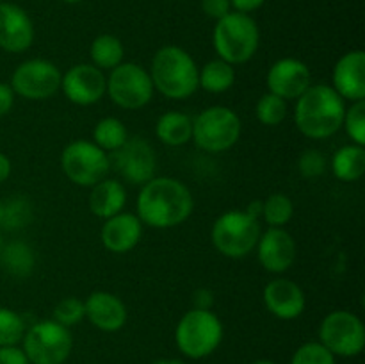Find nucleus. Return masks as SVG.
<instances>
[{
	"label": "nucleus",
	"mask_w": 365,
	"mask_h": 364,
	"mask_svg": "<svg viewBox=\"0 0 365 364\" xmlns=\"http://www.w3.org/2000/svg\"><path fill=\"white\" fill-rule=\"evenodd\" d=\"M195 209V198L184 182L173 177H153L141 186L138 218L152 228H173L184 223Z\"/></svg>",
	"instance_id": "f257e3e1"
},
{
	"label": "nucleus",
	"mask_w": 365,
	"mask_h": 364,
	"mask_svg": "<svg viewBox=\"0 0 365 364\" xmlns=\"http://www.w3.org/2000/svg\"><path fill=\"white\" fill-rule=\"evenodd\" d=\"M344 98L328 84H310L296 98L294 121L298 131L310 139H327L337 134L344 120Z\"/></svg>",
	"instance_id": "f03ea898"
},
{
	"label": "nucleus",
	"mask_w": 365,
	"mask_h": 364,
	"mask_svg": "<svg viewBox=\"0 0 365 364\" xmlns=\"http://www.w3.org/2000/svg\"><path fill=\"white\" fill-rule=\"evenodd\" d=\"M198 64L187 50L166 45L155 52L150 68L153 89L171 100H185L195 95L198 86Z\"/></svg>",
	"instance_id": "7ed1b4c3"
},
{
	"label": "nucleus",
	"mask_w": 365,
	"mask_h": 364,
	"mask_svg": "<svg viewBox=\"0 0 365 364\" xmlns=\"http://www.w3.org/2000/svg\"><path fill=\"white\" fill-rule=\"evenodd\" d=\"M217 57L230 64H245L257 54L260 32L250 14L230 11L216 21L212 34Z\"/></svg>",
	"instance_id": "20e7f679"
},
{
	"label": "nucleus",
	"mask_w": 365,
	"mask_h": 364,
	"mask_svg": "<svg viewBox=\"0 0 365 364\" xmlns=\"http://www.w3.org/2000/svg\"><path fill=\"white\" fill-rule=\"evenodd\" d=\"M223 323L210 309H191L175 328V343L189 359H203L220 346Z\"/></svg>",
	"instance_id": "39448f33"
},
{
	"label": "nucleus",
	"mask_w": 365,
	"mask_h": 364,
	"mask_svg": "<svg viewBox=\"0 0 365 364\" xmlns=\"http://www.w3.org/2000/svg\"><path fill=\"white\" fill-rule=\"evenodd\" d=\"M260 220L248 211H227L212 225L214 246L230 259H242L257 246L260 238Z\"/></svg>",
	"instance_id": "423d86ee"
},
{
	"label": "nucleus",
	"mask_w": 365,
	"mask_h": 364,
	"mask_svg": "<svg viewBox=\"0 0 365 364\" xmlns=\"http://www.w3.org/2000/svg\"><path fill=\"white\" fill-rule=\"evenodd\" d=\"M241 118L225 106L207 107L192 120V139L209 153L230 150L241 138Z\"/></svg>",
	"instance_id": "0eeeda50"
},
{
	"label": "nucleus",
	"mask_w": 365,
	"mask_h": 364,
	"mask_svg": "<svg viewBox=\"0 0 365 364\" xmlns=\"http://www.w3.org/2000/svg\"><path fill=\"white\" fill-rule=\"evenodd\" d=\"M24 353L31 364H63L71 353L70 328L56 320H41L24 334Z\"/></svg>",
	"instance_id": "6e6552de"
},
{
	"label": "nucleus",
	"mask_w": 365,
	"mask_h": 364,
	"mask_svg": "<svg viewBox=\"0 0 365 364\" xmlns=\"http://www.w3.org/2000/svg\"><path fill=\"white\" fill-rule=\"evenodd\" d=\"M61 168L73 184L93 188L109 173L110 159L107 152L88 139H75L61 153Z\"/></svg>",
	"instance_id": "1a4fd4ad"
},
{
	"label": "nucleus",
	"mask_w": 365,
	"mask_h": 364,
	"mask_svg": "<svg viewBox=\"0 0 365 364\" xmlns=\"http://www.w3.org/2000/svg\"><path fill=\"white\" fill-rule=\"evenodd\" d=\"M153 82L141 64L121 63L107 77V93L121 109L138 111L153 98Z\"/></svg>",
	"instance_id": "9d476101"
},
{
	"label": "nucleus",
	"mask_w": 365,
	"mask_h": 364,
	"mask_svg": "<svg viewBox=\"0 0 365 364\" xmlns=\"http://www.w3.org/2000/svg\"><path fill=\"white\" fill-rule=\"evenodd\" d=\"M319 343L334 355H359L365 346L362 320L349 310H334L321 321Z\"/></svg>",
	"instance_id": "9b49d317"
},
{
	"label": "nucleus",
	"mask_w": 365,
	"mask_h": 364,
	"mask_svg": "<svg viewBox=\"0 0 365 364\" xmlns=\"http://www.w3.org/2000/svg\"><path fill=\"white\" fill-rule=\"evenodd\" d=\"M63 74L46 59H29L16 66L11 77L14 95L27 100H46L61 89Z\"/></svg>",
	"instance_id": "f8f14e48"
},
{
	"label": "nucleus",
	"mask_w": 365,
	"mask_h": 364,
	"mask_svg": "<svg viewBox=\"0 0 365 364\" xmlns=\"http://www.w3.org/2000/svg\"><path fill=\"white\" fill-rule=\"evenodd\" d=\"M113 163L118 173L134 186H143L155 177V152L143 138H128L121 148L113 152Z\"/></svg>",
	"instance_id": "ddd939ff"
},
{
	"label": "nucleus",
	"mask_w": 365,
	"mask_h": 364,
	"mask_svg": "<svg viewBox=\"0 0 365 364\" xmlns=\"http://www.w3.org/2000/svg\"><path fill=\"white\" fill-rule=\"evenodd\" d=\"M61 89L75 106H93L106 96L107 77L95 64H73L61 77Z\"/></svg>",
	"instance_id": "4468645a"
},
{
	"label": "nucleus",
	"mask_w": 365,
	"mask_h": 364,
	"mask_svg": "<svg viewBox=\"0 0 365 364\" xmlns=\"http://www.w3.org/2000/svg\"><path fill=\"white\" fill-rule=\"evenodd\" d=\"M266 82L269 93L289 102L302 96L309 89V86L312 84V74L303 61L294 57H282L271 64Z\"/></svg>",
	"instance_id": "2eb2a0df"
},
{
	"label": "nucleus",
	"mask_w": 365,
	"mask_h": 364,
	"mask_svg": "<svg viewBox=\"0 0 365 364\" xmlns=\"http://www.w3.org/2000/svg\"><path fill=\"white\" fill-rule=\"evenodd\" d=\"M257 259L269 273H285L296 261V241L284 227H269L260 232Z\"/></svg>",
	"instance_id": "dca6fc26"
},
{
	"label": "nucleus",
	"mask_w": 365,
	"mask_h": 364,
	"mask_svg": "<svg viewBox=\"0 0 365 364\" xmlns=\"http://www.w3.org/2000/svg\"><path fill=\"white\" fill-rule=\"evenodd\" d=\"M34 41V24L27 11L11 2H0V49L20 54Z\"/></svg>",
	"instance_id": "f3484780"
},
{
	"label": "nucleus",
	"mask_w": 365,
	"mask_h": 364,
	"mask_svg": "<svg viewBox=\"0 0 365 364\" xmlns=\"http://www.w3.org/2000/svg\"><path fill=\"white\" fill-rule=\"evenodd\" d=\"M331 88L344 100L362 102L365 100V54L364 50L346 52L335 63L331 74Z\"/></svg>",
	"instance_id": "a211bd4d"
},
{
	"label": "nucleus",
	"mask_w": 365,
	"mask_h": 364,
	"mask_svg": "<svg viewBox=\"0 0 365 364\" xmlns=\"http://www.w3.org/2000/svg\"><path fill=\"white\" fill-rule=\"evenodd\" d=\"M264 303L273 316L280 320H296L303 314L307 298L303 289L291 278H273L264 288Z\"/></svg>",
	"instance_id": "6ab92c4d"
},
{
	"label": "nucleus",
	"mask_w": 365,
	"mask_h": 364,
	"mask_svg": "<svg viewBox=\"0 0 365 364\" xmlns=\"http://www.w3.org/2000/svg\"><path fill=\"white\" fill-rule=\"evenodd\" d=\"M141 220L134 213H118L107 218L100 231V239L106 250L113 253H127L138 246L143 236Z\"/></svg>",
	"instance_id": "aec40b11"
},
{
	"label": "nucleus",
	"mask_w": 365,
	"mask_h": 364,
	"mask_svg": "<svg viewBox=\"0 0 365 364\" xmlns=\"http://www.w3.org/2000/svg\"><path fill=\"white\" fill-rule=\"evenodd\" d=\"M86 318L103 332H116L127 323V307L120 296L109 291H95L84 302Z\"/></svg>",
	"instance_id": "412c9836"
},
{
	"label": "nucleus",
	"mask_w": 365,
	"mask_h": 364,
	"mask_svg": "<svg viewBox=\"0 0 365 364\" xmlns=\"http://www.w3.org/2000/svg\"><path fill=\"white\" fill-rule=\"evenodd\" d=\"M125 203H127V189L114 178L106 177L103 181L96 182L89 193V211L102 220L121 213Z\"/></svg>",
	"instance_id": "4be33fe9"
},
{
	"label": "nucleus",
	"mask_w": 365,
	"mask_h": 364,
	"mask_svg": "<svg viewBox=\"0 0 365 364\" xmlns=\"http://www.w3.org/2000/svg\"><path fill=\"white\" fill-rule=\"evenodd\" d=\"M155 134L168 146L185 145L192 139V118L180 111H168L157 120Z\"/></svg>",
	"instance_id": "5701e85b"
},
{
	"label": "nucleus",
	"mask_w": 365,
	"mask_h": 364,
	"mask_svg": "<svg viewBox=\"0 0 365 364\" xmlns=\"http://www.w3.org/2000/svg\"><path fill=\"white\" fill-rule=\"evenodd\" d=\"M335 177L342 182H356L365 173V146L346 145L334 153L330 163Z\"/></svg>",
	"instance_id": "b1692460"
},
{
	"label": "nucleus",
	"mask_w": 365,
	"mask_h": 364,
	"mask_svg": "<svg viewBox=\"0 0 365 364\" xmlns=\"http://www.w3.org/2000/svg\"><path fill=\"white\" fill-rule=\"evenodd\" d=\"M235 84L234 64L223 59H212L198 70V86L209 93H225Z\"/></svg>",
	"instance_id": "393cba45"
},
{
	"label": "nucleus",
	"mask_w": 365,
	"mask_h": 364,
	"mask_svg": "<svg viewBox=\"0 0 365 364\" xmlns=\"http://www.w3.org/2000/svg\"><path fill=\"white\" fill-rule=\"evenodd\" d=\"M125 49L123 43L114 34H100L93 39L89 46V57L91 64H95L100 70H113L118 64L123 63Z\"/></svg>",
	"instance_id": "a878e982"
},
{
	"label": "nucleus",
	"mask_w": 365,
	"mask_h": 364,
	"mask_svg": "<svg viewBox=\"0 0 365 364\" xmlns=\"http://www.w3.org/2000/svg\"><path fill=\"white\" fill-rule=\"evenodd\" d=\"M128 139V131L123 121L114 116L102 118L93 128V143L103 152H116Z\"/></svg>",
	"instance_id": "bb28decb"
},
{
	"label": "nucleus",
	"mask_w": 365,
	"mask_h": 364,
	"mask_svg": "<svg viewBox=\"0 0 365 364\" xmlns=\"http://www.w3.org/2000/svg\"><path fill=\"white\" fill-rule=\"evenodd\" d=\"M0 263L7 273L14 277H27L34 268V252L25 243L13 241L0 250Z\"/></svg>",
	"instance_id": "cd10ccee"
},
{
	"label": "nucleus",
	"mask_w": 365,
	"mask_h": 364,
	"mask_svg": "<svg viewBox=\"0 0 365 364\" xmlns=\"http://www.w3.org/2000/svg\"><path fill=\"white\" fill-rule=\"evenodd\" d=\"M294 216V203L285 193H273L262 202V218L269 227H284Z\"/></svg>",
	"instance_id": "c85d7f7f"
},
{
	"label": "nucleus",
	"mask_w": 365,
	"mask_h": 364,
	"mask_svg": "<svg viewBox=\"0 0 365 364\" xmlns=\"http://www.w3.org/2000/svg\"><path fill=\"white\" fill-rule=\"evenodd\" d=\"M257 120L267 127H274L280 125L287 116V102L280 96L273 95V93H266L259 98L255 107Z\"/></svg>",
	"instance_id": "c756f323"
},
{
	"label": "nucleus",
	"mask_w": 365,
	"mask_h": 364,
	"mask_svg": "<svg viewBox=\"0 0 365 364\" xmlns=\"http://www.w3.org/2000/svg\"><path fill=\"white\" fill-rule=\"evenodd\" d=\"M25 321L13 309L0 307V348L16 346L24 339Z\"/></svg>",
	"instance_id": "7c9ffc66"
},
{
	"label": "nucleus",
	"mask_w": 365,
	"mask_h": 364,
	"mask_svg": "<svg viewBox=\"0 0 365 364\" xmlns=\"http://www.w3.org/2000/svg\"><path fill=\"white\" fill-rule=\"evenodd\" d=\"M342 127L355 145L365 146V100L351 102V106L346 107Z\"/></svg>",
	"instance_id": "2f4dec72"
},
{
	"label": "nucleus",
	"mask_w": 365,
	"mask_h": 364,
	"mask_svg": "<svg viewBox=\"0 0 365 364\" xmlns=\"http://www.w3.org/2000/svg\"><path fill=\"white\" fill-rule=\"evenodd\" d=\"M84 318H86L84 302L75 298V296H66V298L61 300V302L56 305V309H53V320H56L57 323L64 325L66 328L81 323Z\"/></svg>",
	"instance_id": "473e14b6"
},
{
	"label": "nucleus",
	"mask_w": 365,
	"mask_h": 364,
	"mask_svg": "<svg viewBox=\"0 0 365 364\" xmlns=\"http://www.w3.org/2000/svg\"><path fill=\"white\" fill-rule=\"evenodd\" d=\"M291 364H335V355L319 341H310L296 350Z\"/></svg>",
	"instance_id": "72a5a7b5"
},
{
	"label": "nucleus",
	"mask_w": 365,
	"mask_h": 364,
	"mask_svg": "<svg viewBox=\"0 0 365 364\" xmlns=\"http://www.w3.org/2000/svg\"><path fill=\"white\" fill-rule=\"evenodd\" d=\"M6 203V211H4V221L0 228H20L25 227V223L31 218V207H29L25 198H13Z\"/></svg>",
	"instance_id": "f704fd0d"
},
{
	"label": "nucleus",
	"mask_w": 365,
	"mask_h": 364,
	"mask_svg": "<svg viewBox=\"0 0 365 364\" xmlns=\"http://www.w3.org/2000/svg\"><path fill=\"white\" fill-rule=\"evenodd\" d=\"M298 170L302 177L316 178L327 171V159H324V156L319 150H305L298 159Z\"/></svg>",
	"instance_id": "c9c22d12"
},
{
	"label": "nucleus",
	"mask_w": 365,
	"mask_h": 364,
	"mask_svg": "<svg viewBox=\"0 0 365 364\" xmlns=\"http://www.w3.org/2000/svg\"><path fill=\"white\" fill-rule=\"evenodd\" d=\"M202 11L205 16L212 18V20H220V18L227 16L232 11L230 0H202Z\"/></svg>",
	"instance_id": "e433bc0d"
},
{
	"label": "nucleus",
	"mask_w": 365,
	"mask_h": 364,
	"mask_svg": "<svg viewBox=\"0 0 365 364\" xmlns=\"http://www.w3.org/2000/svg\"><path fill=\"white\" fill-rule=\"evenodd\" d=\"M0 364H31L24 350L18 346H2L0 348Z\"/></svg>",
	"instance_id": "4c0bfd02"
},
{
	"label": "nucleus",
	"mask_w": 365,
	"mask_h": 364,
	"mask_svg": "<svg viewBox=\"0 0 365 364\" xmlns=\"http://www.w3.org/2000/svg\"><path fill=\"white\" fill-rule=\"evenodd\" d=\"M14 91L9 84L6 82H0V118L6 116L11 109H13L14 103Z\"/></svg>",
	"instance_id": "58836bf2"
},
{
	"label": "nucleus",
	"mask_w": 365,
	"mask_h": 364,
	"mask_svg": "<svg viewBox=\"0 0 365 364\" xmlns=\"http://www.w3.org/2000/svg\"><path fill=\"white\" fill-rule=\"evenodd\" d=\"M266 4V0H230L232 9L237 11V13H245L250 14L253 11L260 9V7Z\"/></svg>",
	"instance_id": "ea45409f"
},
{
	"label": "nucleus",
	"mask_w": 365,
	"mask_h": 364,
	"mask_svg": "<svg viewBox=\"0 0 365 364\" xmlns=\"http://www.w3.org/2000/svg\"><path fill=\"white\" fill-rule=\"evenodd\" d=\"M11 175V161L9 157L6 156V153L0 152V184H4V182L9 178Z\"/></svg>",
	"instance_id": "a19ab883"
},
{
	"label": "nucleus",
	"mask_w": 365,
	"mask_h": 364,
	"mask_svg": "<svg viewBox=\"0 0 365 364\" xmlns=\"http://www.w3.org/2000/svg\"><path fill=\"white\" fill-rule=\"evenodd\" d=\"M4 211H6V203L0 200V227H2V221H4Z\"/></svg>",
	"instance_id": "79ce46f5"
},
{
	"label": "nucleus",
	"mask_w": 365,
	"mask_h": 364,
	"mask_svg": "<svg viewBox=\"0 0 365 364\" xmlns=\"http://www.w3.org/2000/svg\"><path fill=\"white\" fill-rule=\"evenodd\" d=\"M253 364H277V363H273V360L262 359V360H257V363H253Z\"/></svg>",
	"instance_id": "37998d69"
},
{
	"label": "nucleus",
	"mask_w": 365,
	"mask_h": 364,
	"mask_svg": "<svg viewBox=\"0 0 365 364\" xmlns=\"http://www.w3.org/2000/svg\"><path fill=\"white\" fill-rule=\"evenodd\" d=\"M64 4H81L82 0H63Z\"/></svg>",
	"instance_id": "c03bdc74"
},
{
	"label": "nucleus",
	"mask_w": 365,
	"mask_h": 364,
	"mask_svg": "<svg viewBox=\"0 0 365 364\" xmlns=\"http://www.w3.org/2000/svg\"><path fill=\"white\" fill-rule=\"evenodd\" d=\"M2 246H4V241H2V232H0V250H2Z\"/></svg>",
	"instance_id": "a18cd8bd"
}]
</instances>
